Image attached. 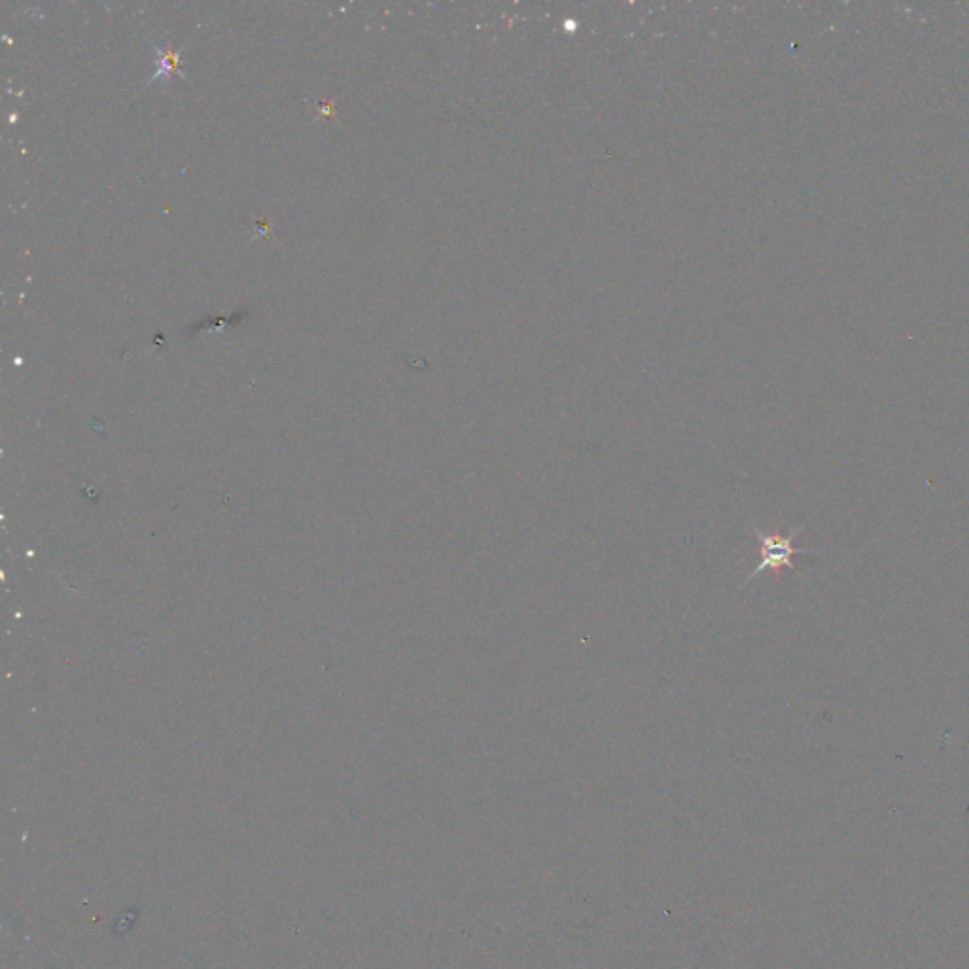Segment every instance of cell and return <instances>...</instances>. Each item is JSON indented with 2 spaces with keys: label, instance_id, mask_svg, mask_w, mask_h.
<instances>
[{
  "label": "cell",
  "instance_id": "6da1fadb",
  "mask_svg": "<svg viewBox=\"0 0 969 969\" xmlns=\"http://www.w3.org/2000/svg\"><path fill=\"white\" fill-rule=\"evenodd\" d=\"M754 529V534L758 536L759 542V563L748 576L746 580L740 585L746 587L748 583L752 582L754 578H758L759 574L763 572H775L778 574L782 568H790V570H795V564H793V559L797 555H807V553H816V549H805V547H795L793 546V540L795 536L803 530V527H797V529H792V532L788 536H782L778 530L776 532H763L759 530L758 527H752Z\"/></svg>",
  "mask_w": 969,
  "mask_h": 969
}]
</instances>
